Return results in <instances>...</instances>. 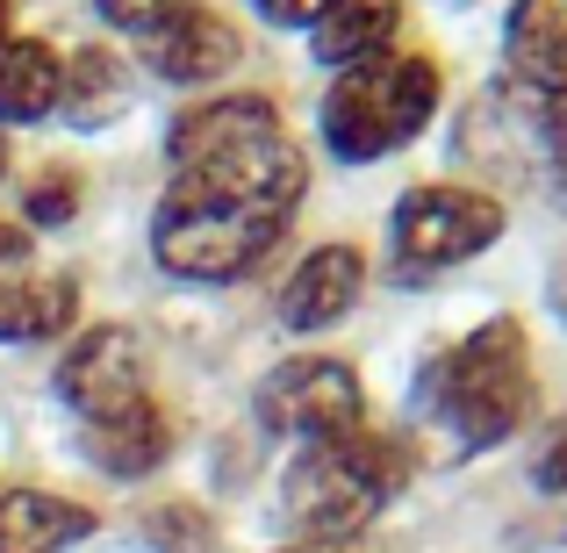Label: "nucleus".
Here are the masks:
<instances>
[{"label":"nucleus","mask_w":567,"mask_h":553,"mask_svg":"<svg viewBox=\"0 0 567 553\" xmlns=\"http://www.w3.org/2000/svg\"><path fill=\"white\" fill-rule=\"evenodd\" d=\"M80 216V173H37L29 181V223H72Z\"/></svg>","instance_id":"a211bd4d"},{"label":"nucleus","mask_w":567,"mask_h":553,"mask_svg":"<svg viewBox=\"0 0 567 553\" xmlns=\"http://www.w3.org/2000/svg\"><path fill=\"white\" fill-rule=\"evenodd\" d=\"M402 474H410V446H395V439H374V431L323 439L288 474V518L302 525L309 546H338L374 525L381 503L402 489Z\"/></svg>","instance_id":"7ed1b4c3"},{"label":"nucleus","mask_w":567,"mask_h":553,"mask_svg":"<svg viewBox=\"0 0 567 553\" xmlns=\"http://www.w3.org/2000/svg\"><path fill=\"white\" fill-rule=\"evenodd\" d=\"M86 453H94V468H109V474H152L158 460L173 453V424H166L158 402H130V410L86 424Z\"/></svg>","instance_id":"9b49d317"},{"label":"nucleus","mask_w":567,"mask_h":553,"mask_svg":"<svg viewBox=\"0 0 567 553\" xmlns=\"http://www.w3.org/2000/svg\"><path fill=\"white\" fill-rule=\"evenodd\" d=\"M94 532V511L65 496H43V489H8L0 496V553H58L72 540Z\"/></svg>","instance_id":"9d476101"},{"label":"nucleus","mask_w":567,"mask_h":553,"mask_svg":"<svg viewBox=\"0 0 567 553\" xmlns=\"http://www.w3.org/2000/svg\"><path fill=\"white\" fill-rule=\"evenodd\" d=\"M58 396H65L86 424L144 402V346H137V331H123V324L86 331L80 346L65 352V367H58Z\"/></svg>","instance_id":"0eeeda50"},{"label":"nucleus","mask_w":567,"mask_h":553,"mask_svg":"<svg viewBox=\"0 0 567 553\" xmlns=\"http://www.w3.org/2000/svg\"><path fill=\"white\" fill-rule=\"evenodd\" d=\"M416 410L439 431H453V446H467V453L511 439L532 410V373H525V331H517V317H488L474 338L439 352V360L416 373Z\"/></svg>","instance_id":"f03ea898"},{"label":"nucleus","mask_w":567,"mask_h":553,"mask_svg":"<svg viewBox=\"0 0 567 553\" xmlns=\"http://www.w3.org/2000/svg\"><path fill=\"white\" fill-rule=\"evenodd\" d=\"M259 417L266 431H295V439H346L360 431V381L346 360H288L259 381Z\"/></svg>","instance_id":"423d86ee"},{"label":"nucleus","mask_w":567,"mask_h":553,"mask_svg":"<svg viewBox=\"0 0 567 553\" xmlns=\"http://www.w3.org/2000/svg\"><path fill=\"white\" fill-rule=\"evenodd\" d=\"M546 152H554V173L567 187V86H554V101H546Z\"/></svg>","instance_id":"4be33fe9"},{"label":"nucleus","mask_w":567,"mask_h":553,"mask_svg":"<svg viewBox=\"0 0 567 553\" xmlns=\"http://www.w3.org/2000/svg\"><path fill=\"white\" fill-rule=\"evenodd\" d=\"M338 0H259V14L266 22H280V29H302V22H323Z\"/></svg>","instance_id":"412c9836"},{"label":"nucleus","mask_w":567,"mask_h":553,"mask_svg":"<svg viewBox=\"0 0 567 553\" xmlns=\"http://www.w3.org/2000/svg\"><path fill=\"white\" fill-rule=\"evenodd\" d=\"M280 553H338V546H280Z\"/></svg>","instance_id":"393cba45"},{"label":"nucleus","mask_w":567,"mask_h":553,"mask_svg":"<svg viewBox=\"0 0 567 553\" xmlns=\"http://www.w3.org/2000/svg\"><path fill=\"white\" fill-rule=\"evenodd\" d=\"M101 14H109L115 29H166V22H181V14H194V0H94Z\"/></svg>","instance_id":"6ab92c4d"},{"label":"nucleus","mask_w":567,"mask_h":553,"mask_svg":"<svg viewBox=\"0 0 567 553\" xmlns=\"http://www.w3.org/2000/svg\"><path fill=\"white\" fill-rule=\"evenodd\" d=\"M503 237V208L474 187H416L395 208V252L410 266H460Z\"/></svg>","instance_id":"39448f33"},{"label":"nucleus","mask_w":567,"mask_h":553,"mask_svg":"<svg viewBox=\"0 0 567 553\" xmlns=\"http://www.w3.org/2000/svg\"><path fill=\"white\" fill-rule=\"evenodd\" d=\"M58 65L51 43L37 37H0V123H37V115L58 109Z\"/></svg>","instance_id":"ddd939ff"},{"label":"nucleus","mask_w":567,"mask_h":553,"mask_svg":"<svg viewBox=\"0 0 567 553\" xmlns=\"http://www.w3.org/2000/svg\"><path fill=\"white\" fill-rule=\"evenodd\" d=\"M173 181L152 223V252L181 280H237L288 237L302 202V152L288 144L274 101L230 94L173 123Z\"/></svg>","instance_id":"f257e3e1"},{"label":"nucleus","mask_w":567,"mask_h":553,"mask_svg":"<svg viewBox=\"0 0 567 553\" xmlns=\"http://www.w3.org/2000/svg\"><path fill=\"white\" fill-rule=\"evenodd\" d=\"M511 65L539 86H567V0H517L511 8Z\"/></svg>","instance_id":"2eb2a0df"},{"label":"nucleus","mask_w":567,"mask_h":553,"mask_svg":"<svg viewBox=\"0 0 567 553\" xmlns=\"http://www.w3.org/2000/svg\"><path fill=\"white\" fill-rule=\"evenodd\" d=\"M360 288H367L360 252L352 245H323V252H309V259L295 266V280L280 288V317L302 324V331H317V324L346 317V309L360 303Z\"/></svg>","instance_id":"1a4fd4ad"},{"label":"nucleus","mask_w":567,"mask_h":553,"mask_svg":"<svg viewBox=\"0 0 567 553\" xmlns=\"http://www.w3.org/2000/svg\"><path fill=\"white\" fill-rule=\"evenodd\" d=\"M439 109V65L431 58L388 51L374 65H352L346 80L323 94V137L338 158H381L410 144Z\"/></svg>","instance_id":"20e7f679"},{"label":"nucleus","mask_w":567,"mask_h":553,"mask_svg":"<svg viewBox=\"0 0 567 553\" xmlns=\"http://www.w3.org/2000/svg\"><path fill=\"white\" fill-rule=\"evenodd\" d=\"M152 540L158 553H216V525L194 518L187 503H173V511H152Z\"/></svg>","instance_id":"f3484780"},{"label":"nucleus","mask_w":567,"mask_h":553,"mask_svg":"<svg viewBox=\"0 0 567 553\" xmlns=\"http://www.w3.org/2000/svg\"><path fill=\"white\" fill-rule=\"evenodd\" d=\"M0 37H8V0H0Z\"/></svg>","instance_id":"a878e982"},{"label":"nucleus","mask_w":567,"mask_h":553,"mask_svg":"<svg viewBox=\"0 0 567 553\" xmlns=\"http://www.w3.org/2000/svg\"><path fill=\"white\" fill-rule=\"evenodd\" d=\"M80 317V288H72L65 274H37V280H22V274H0V338L8 346H37V338H58L65 324Z\"/></svg>","instance_id":"f8f14e48"},{"label":"nucleus","mask_w":567,"mask_h":553,"mask_svg":"<svg viewBox=\"0 0 567 553\" xmlns=\"http://www.w3.org/2000/svg\"><path fill=\"white\" fill-rule=\"evenodd\" d=\"M123 101H130V72H123V58H115V51H80L65 65V80H58V109H65L80 130L109 123Z\"/></svg>","instance_id":"dca6fc26"},{"label":"nucleus","mask_w":567,"mask_h":553,"mask_svg":"<svg viewBox=\"0 0 567 553\" xmlns=\"http://www.w3.org/2000/svg\"><path fill=\"white\" fill-rule=\"evenodd\" d=\"M144 65H152L158 80H181V86L223 80V72L237 65V29L194 8V14H181V22H166V29L144 37Z\"/></svg>","instance_id":"6e6552de"},{"label":"nucleus","mask_w":567,"mask_h":553,"mask_svg":"<svg viewBox=\"0 0 567 553\" xmlns=\"http://www.w3.org/2000/svg\"><path fill=\"white\" fill-rule=\"evenodd\" d=\"M402 29V0H338L317 22V58L323 65H374L388 58V37Z\"/></svg>","instance_id":"4468645a"},{"label":"nucleus","mask_w":567,"mask_h":553,"mask_svg":"<svg viewBox=\"0 0 567 553\" xmlns=\"http://www.w3.org/2000/svg\"><path fill=\"white\" fill-rule=\"evenodd\" d=\"M554 303H560V317H567V266H560V280H554Z\"/></svg>","instance_id":"b1692460"},{"label":"nucleus","mask_w":567,"mask_h":553,"mask_svg":"<svg viewBox=\"0 0 567 553\" xmlns=\"http://www.w3.org/2000/svg\"><path fill=\"white\" fill-rule=\"evenodd\" d=\"M532 482L546 489V496H567V417L554 431H546V446L532 453Z\"/></svg>","instance_id":"aec40b11"},{"label":"nucleus","mask_w":567,"mask_h":553,"mask_svg":"<svg viewBox=\"0 0 567 553\" xmlns=\"http://www.w3.org/2000/svg\"><path fill=\"white\" fill-rule=\"evenodd\" d=\"M22 259H29V237L14 223H0V274H22Z\"/></svg>","instance_id":"5701e85b"}]
</instances>
